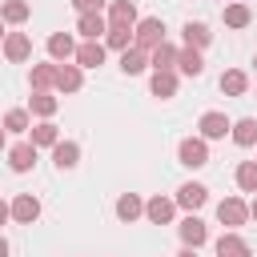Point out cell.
Wrapping results in <instances>:
<instances>
[{"label":"cell","mask_w":257,"mask_h":257,"mask_svg":"<svg viewBox=\"0 0 257 257\" xmlns=\"http://www.w3.org/2000/svg\"><path fill=\"white\" fill-rule=\"evenodd\" d=\"M28 108H32L36 116H52V112L60 108V100H56V96H52L48 88H36V92L28 96Z\"/></svg>","instance_id":"25"},{"label":"cell","mask_w":257,"mask_h":257,"mask_svg":"<svg viewBox=\"0 0 257 257\" xmlns=\"http://www.w3.org/2000/svg\"><path fill=\"white\" fill-rule=\"evenodd\" d=\"M8 217H12V209H8V201H0V225H4Z\"/></svg>","instance_id":"35"},{"label":"cell","mask_w":257,"mask_h":257,"mask_svg":"<svg viewBox=\"0 0 257 257\" xmlns=\"http://www.w3.org/2000/svg\"><path fill=\"white\" fill-rule=\"evenodd\" d=\"M249 217H257V193H253V201H249Z\"/></svg>","instance_id":"37"},{"label":"cell","mask_w":257,"mask_h":257,"mask_svg":"<svg viewBox=\"0 0 257 257\" xmlns=\"http://www.w3.org/2000/svg\"><path fill=\"white\" fill-rule=\"evenodd\" d=\"M177 257H197V249H189V245H185V249H181Z\"/></svg>","instance_id":"36"},{"label":"cell","mask_w":257,"mask_h":257,"mask_svg":"<svg viewBox=\"0 0 257 257\" xmlns=\"http://www.w3.org/2000/svg\"><path fill=\"white\" fill-rule=\"evenodd\" d=\"M4 56H8L12 64L28 60V56H32V36H28V32H4Z\"/></svg>","instance_id":"5"},{"label":"cell","mask_w":257,"mask_h":257,"mask_svg":"<svg viewBox=\"0 0 257 257\" xmlns=\"http://www.w3.org/2000/svg\"><path fill=\"white\" fill-rule=\"evenodd\" d=\"M149 64H153V68H177V48H173L169 40H161V44L149 52Z\"/></svg>","instance_id":"28"},{"label":"cell","mask_w":257,"mask_h":257,"mask_svg":"<svg viewBox=\"0 0 257 257\" xmlns=\"http://www.w3.org/2000/svg\"><path fill=\"white\" fill-rule=\"evenodd\" d=\"M28 133H32V145H36V149H52V145L60 141V133H56V124H52V120H40V124H32Z\"/></svg>","instance_id":"26"},{"label":"cell","mask_w":257,"mask_h":257,"mask_svg":"<svg viewBox=\"0 0 257 257\" xmlns=\"http://www.w3.org/2000/svg\"><path fill=\"white\" fill-rule=\"evenodd\" d=\"M56 84V64H32V92Z\"/></svg>","instance_id":"31"},{"label":"cell","mask_w":257,"mask_h":257,"mask_svg":"<svg viewBox=\"0 0 257 257\" xmlns=\"http://www.w3.org/2000/svg\"><path fill=\"white\" fill-rule=\"evenodd\" d=\"M197 128H201V141H221V137L233 128V120H229L225 112H205V116L197 120Z\"/></svg>","instance_id":"6"},{"label":"cell","mask_w":257,"mask_h":257,"mask_svg":"<svg viewBox=\"0 0 257 257\" xmlns=\"http://www.w3.org/2000/svg\"><path fill=\"white\" fill-rule=\"evenodd\" d=\"M28 0H4V8H0V20L4 24H24L28 20Z\"/></svg>","instance_id":"27"},{"label":"cell","mask_w":257,"mask_h":257,"mask_svg":"<svg viewBox=\"0 0 257 257\" xmlns=\"http://www.w3.org/2000/svg\"><path fill=\"white\" fill-rule=\"evenodd\" d=\"M217 257H253V249L245 245V237L237 229H225L217 237Z\"/></svg>","instance_id":"7"},{"label":"cell","mask_w":257,"mask_h":257,"mask_svg":"<svg viewBox=\"0 0 257 257\" xmlns=\"http://www.w3.org/2000/svg\"><path fill=\"white\" fill-rule=\"evenodd\" d=\"M229 137H233V145L253 149V145H257V120H253V116H241V120L229 128Z\"/></svg>","instance_id":"21"},{"label":"cell","mask_w":257,"mask_h":257,"mask_svg":"<svg viewBox=\"0 0 257 257\" xmlns=\"http://www.w3.org/2000/svg\"><path fill=\"white\" fill-rule=\"evenodd\" d=\"M128 40H133V28H124V24H108V32H104V44H108V48L124 52Z\"/></svg>","instance_id":"30"},{"label":"cell","mask_w":257,"mask_h":257,"mask_svg":"<svg viewBox=\"0 0 257 257\" xmlns=\"http://www.w3.org/2000/svg\"><path fill=\"white\" fill-rule=\"evenodd\" d=\"M149 88H153V96H161V100L177 96V72H173V68H153Z\"/></svg>","instance_id":"14"},{"label":"cell","mask_w":257,"mask_h":257,"mask_svg":"<svg viewBox=\"0 0 257 257\" xmlns=\"http://www.w3.org/2000/svg\"><path fill=\"white\" fill-rule=\"evenodd\" d=\"M249 20H253L249 4H229V8H225V24H229V28H245Z\"/></svg>","instance_id":"32"},{"label":"cell","mask_w":257,"mask_h":257,"mask_svg":"<svg viewBox=\"0 0 257 257\" xmlns=\"http://www.w3.org/2000/svg\"><path fill=\"white\" fill-rule=\"evenodd\" d=\"M141 213H145V201H141L137 193H120V197H116V217H120V221L133 225Z\"/></svg>","instance_id":"24"},{"label":"cell","mask_w":257,"mask_h":257,"mask_svg":"<svg viewBox=\"0 0 257 257\" xmlns=\"http://www.w3.org/2000/svg\"><path fill=\"white\" fill-rule=\"evenodd\" d=\"M0 149H4V128H0Z\"/></svg>","instance_id":"40"},{"label":"cell","mask_w":257,"mask_h":257,"mask_svg":"<svg viewBox=\"0 0 257 257\" xmlns=\"http://www.w3.org/2000/svg\"><path fill=\"white\" fill-rule=\"evenodd\" d=\"M52 161H56L60 173H64V169H76V165H80V145H76V141H56V145H52Z\"/></svg>","instance_id":"16"},{"label":"cell","mask_w":257,"mask_h":257,"mask_svg":"<svg viewBox=\"0 0 257 257\" xmlns=\"http://www.w3.org/2000/svg\"><path fill=\"white\" fill-rule=\"evenodd\" d=\"M72 52H76V40L68 36V32H52L48 36V56L60 64V60H72Z\"/></svg>","instance_id":"18"},{"label":"cell","mask_w":257,"mask_h":257,"mask_svg":"<svg viewBox=\"0 0 257 257\" xmlns=\"http://www.w3.org/2000/svg\"><path fill=\"white\" fill-rule=\"evenodd\" d=\"M173 209H177V201H169V197H161V193L145 201V217H149L153 225H169V221H173Z\"/></svg>","instance_id":"11"},{"label":"cell","mask_w":257,"mask_h":257,"mask_svg":"<svg viewBox=\"0 0 257 257\" xmlns=\"http://www.w3.org/2000/svg\"><path fill=\"white\" fill-rule=\"evenodd\" d=\"M0 40H4V20H0Z\"/></svg>","instance_id":"39"},{"label":"cell","mask_w":257,"mask_h":257,"mask_svg":"<svg viewBox=\"0 0 257 257\" xmlns=\"http://www.w3.org/2000/svg\"><path fill=\"white\" fill-rule=\"evenodd\" d=\"M72 60H76L80 68H100V64H104V44H100V40H84V44H76Z\"/></svg>","instance_id":"9"},{"label":"cell","mask_w":257,"mask_h":257,"mask_svg":"<svg viewBox=\"0 0 257 257\" xmlns=\"http://www.w3.org/2000/svg\"><path fill=\"white\" fill-rule=\"evenodd\" d=\"M237 189L241 193H257V161H241L237 165Z\"/></svg>","instance_id":"29"},{"label":"cell","mask_w":257,"mask_h":257,"mask_svg":"<svg viewBox=\"0 0 257 257\" xmlns=\"http://www.w3.org/2000/svg\"><path fill=\"white\" fill-rule=\"evenodd\" d=\"M177 68L185 72V76H201L205 72V60H201V48H177Z\"/></svg>","instance_id":"20"},{"label":"cell","mask_w":257,"mask_h":257,"mask_svg":"<svg viewBox=\"0 0 257 257\" xmlns=\"http://www.w3.org/2000/svg\"><path fill=\"white\" fill-rule=\"evenodd\" d=\"M80 84H84L80 64H56V84H52V88H60V92H80Z\"/></svg>","instance_id":"13"},{"label":"cell","mask_w":257,"mask_h":257,"mask_svg":"<svg viewBox=\"0 0 257 257\" xmlns=\"http://www.w3.org/2000/svg\"><path fill=\"white\" fill-rule=\"evenodd\" d=\"M72 8H76V12H100L104 0H72Z\"/></svg>","instance_id":"34"},{"label":"cell","mask_w":257,"mask_h":257,"mask_svg":"<svg viewBox=\"0 0 257 257\" xmlns=\"http://www.w3.org/2000/svg\"><path fill=\"white\" fill-rule=\"evenodd\" d=\"M108 24L137 28V4H133V0H112V4H108Z\"/></svg>","instance_id":"17"},{"label":"cell","mask_w":257,"mask_h":257,"mask_svg":"<svg viewBox=\"0 0 257 257\" xmlns=\"http://www.w3.org/2000/svg\"><path fill=\"white\" fill-rule=\"evenodd\" d=\"M181 32H185V44H189V48H209V44H213L209 24H201V20H189Z\"/></svg>","instance_id":"22"},{"label":"cell","mask_w":257,"mask_h":257,"mask_svg":"<svg viewBox=\"0 0 257 257\" xmlns=\"http://www.w3.org/2000/svg\"><path fill=\"white\" fill-rule=\"evenodd\" d=\"M217 221H221L225 229H241V225L249 221V205H245L241 197H225V201L217 205Z\"/></svg>","instance_id":"3"},{"label":"cell","mask_w":257,"mask_h":257,"mask_svg":"<svg viewBox=\"0 0 257 257\" xmlns=\"http://www.w3.org/2000/svg\"><path fill=\"white\" fill-rule=\"evenodd\" d=\"M8 165H12V173H28V169L36 165V145H32V141L12 145V149H8Z\"/></svg>","instance_id":"15"},{"label":"cell","mask_w":257,"mask_h":257,"mask_svg":"<svg viewBox=\"0 0 257 257\" xmlns=\"http://www.w3.org/2000/svg\"><path fill=\"white\" fill-rule=\"evenodd\" d=\"M76 32H80L84 40H100V36L108 32V20H104L100 12H80V20H76Z\"/></svg>","instance_id":"12"},{"label":"cell","mask_w":257,"mask_h":257,"mask_svg":"<svg viewBox=\"0 0 257 257\" xmlns=\"http://www.w3.org/2000/svg\"><path fill=\"white\" fill-rule=\"evenodd\" d=\"M177 157H181L185 169H205V165H209V145H205L201 137H185V141L177 145Z\"/></svg>","instance_id":"2"},{"label":"cell","mask_w":257,"mask_h":257,"mask_svg":"<svg viewBox=\"0 0 257 257\" xmlns=\"http://www.w3.org/2000/svg\"><path fill=\"white\" fill-rule=\"evenodd\" d=\"M4 133H28V112L24 108H12L4 116Z\"/></svg>","instance_id":"33"},{"label":"cell","mask_w":257,"mask_h":257,"mask_svg":"<svg viewBox=\"0 0 257 257\" xmlns=\"http://www.w3.org/2000/svg\"><path fill=\"white\" fill-rule=\"evenodd\" d=\"M205 201H209V189H205V185H197V181H189V185H181V189H177V205H181V209H189V213H197Z\"/></svg>","instance_id":"10"},{"label":"cell","mask_w":257,"mask_h":257,"mask_svg":"<svg viewBox=\"0 0 257 257\" xmlns=\"http://www.w3.org/2000/svg\"><path fill=\"white\" fill-rule=\"evenodd\" d=\"M0 257H8V241L4 237H0Z\"/></svg>","instance_id":"38"},{"label":"cell","mask_w":257,"mask_h":257,"mask_svg":"<svg viewBox=\"0 0 257 257\" xmlns=\"http://www.w3.org/2000/svg\"><path fill=\"white\" fill-rule=\"evenodd\" d=\"M161 40H165V20H161V16H145V20H137V28H133V44H137V48L153 52Z\"/></svg>","instance_id":"1"},{"label":"cell","mask_w":257,"mask_h":257,"mask_svg":"<svg viewBox=\"0 0 257 257\" xmlns=\"http://www.w3.org/2000/svg\"><path fill=\"white\" fill-rule=\"evenodd\" d=\"M253 68H257V56H253Z\"/></svg>","instance_id":"41"},{"label":"cell","mask_w":257,"mask_h":257,"mask_svg":"<svg viewBox=\"0 0 257 257\" xmlns=\"http://www.w3.org/2000/svg\"><path fill=\"white\" fill-rule=\"evenodd\" d=\"M177 233H181V241H185L189 249H201V245L209 241V229H205V221H201L197 213H189V217L177 225Z\"/></svg>","instance_id":"4"},{"label":"cell","mask_w":257,"mask_h":257,"mask_svg":"<svg viewBox=\"0 0 257 257\" xmlns=\"http://www.w3.org/2000/svg\"><path fill=\"white\" fill-rule=\"evenodd\" d=\"M8 209H12V221H20V225H32V221L40 217V201H36L32 193H16V201H12Z\"/></svg>","instance_id":"8"},{"label":"cell","mask_w":257,"mask_h":257,"mask_svg":"<svg viewBox=\"0 0 257 257\" xmlns=\"http://www.w3.org/2000/svg\"><path fill=\"white\" fill-rule=\"evenodd\" d=\"M145 68H149V52H145V48L133 44V48L120 52V72H124V76H137V72H145Z\"/></svg>","instance_id":"19"},{"label":"cell","mask_w":257,"mask_h":257,"mask_svg":"<svg viewBox=\"0 0 257 257\" xmlns=\"http://www.w3.org/2000/svg\"><path fill=\"white\" fill-rule=\"evenodd\" d=\"M221 92H225V96H245V92H249V76H245L241 68L221 72Z\"/></svg>","instance_id":"23"}]
</instances>
